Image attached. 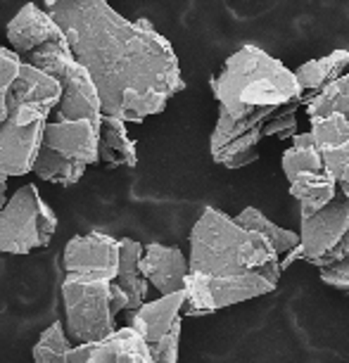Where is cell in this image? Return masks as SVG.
<instances>
[{
    "mask_svg": "<svg viewBox=\"0 0 349 363\" xmlns=\"http://www.w3.org/2000/svg\"><path fill=\"white\" fill-rule=\"evenodd\" d=\"M74 62L91 77L102 114L143 121L186 88L174 48L148 19H126L107 0H43Z\"/></svg>",
    "mask_w": 349,
    "mask_h": 363,
    "instance_id": "cell-1",
    "label": "cell"
},
{
    "mask_svg": "<svg viewBox=\"0 0 349 363\" xmlns=\"http://www.w3.org/2000/svg\"><path fill=\"white\" fill-rule=\"evenodd\" d=\"M283 276L273 247L214 207L190 230L186 301L181 316L197 318L271 294Z\"/></svg>",
    "mask_w": 349,
    "mask_h": 363,
    "instance_id": "cell-2",
    "label": "cell"
},
{
    "mask_svg": "<svg viewBox=\"0 0 349 363\" xmlns=\"http://www.w3.org/2000/svg\"><path fill=\"white\" fill-rule=\"evenodd\" d=\"M218 109L233 119L266 121L302 98L292 69L257 45L236 50L211 79Z\"/></svg>",
    "mask_w": 349,
    "mask_h": 363,
    "instance_id": "cell-3",
    "label": "cell"
},
{
    "mask_svg": "<svg viewBox=\"0 0 349 363\" xmlns=\"http://www.w3.org/2000/svg\"><path fill=\"white\" fill-rule=\"evenodd\" d=\"M98 162V124L88 119L60 121L48 116L31 174L40 181L70 188Z\"/></svg>",
    "mask_w": 349,
    "mask_h": 363,
    "instance_id": "cell-4",
    "label": "cell"
},
{
    "mask_svg": "<svg viewBox=\"0 0 349 363\" xmlns=\"http://www.w3.org/2000/svg\"><path fill=\"white\" fill-rule=\"evenodd\" d=\"M57 230V214L48 207L33 183H26L0 209V252L29 255L48 247Z\"/></svg>",
    "mask_w": 349,
    "mask_h": 363,
    "instance_id": "cell-5",
    "label": "cell"
},
{
    "mask_svg": "<svg viewBox=\"0 0 349 363\" xmlns=\"http://www.w3.org/2000/svg\"><path fill=\"white\" fill-rule=\"evenodd\" d=\"M297 259L316 269L342 264L349 259V195H338L333 202L311 214L299 216Z\"/></svg>",
    "mask_w": 349,
    "mask_h": 363,
    "instance_id": "cell-6",
    "label": "cell"
},
{
    "mask_svg": "<svg viewBox=\"0 0 349 363\" xmlns=\"http://www.w3.org/2000/svg\"><path fill=\"white\" fill-rule=\"evenodd\" d=\"M65 333L74 347L91 345L116 330L109 311V283L105 280L62 278Z\"/></svg>",
    "mask_w": 349,
    "mask_h": 363,
    "instance_id": "cell-7",
    "label": "cell"
},
{
    "mask_svg": "<svg viewBox=\"0 0 349 363\" xmlns=\"http://www.w3.org/2000/svg\"><path fill=\"white\" fill-rule=\"evenodd\" d=\"M283 174L290 183V195L299 202V216L311 214L338 197V186L323 167L311 133H297L292 147L283 152Z\"/></svg>",
    "mask_w": 349,
    "mask_h": 363,
    "instance_id": "cell-8",
    "label": "cell"
},
{
    "mask_svg": "<svg viewBox=\"0 0 349 363\" xmlns=\"http://www.w3.org/2000/svg\"><path fill=\"white\" fill-rule=\"evenodd\" d=\"M183 301H186V292H176L155 301H145L140 309L128 313L126 328L140 335L153 363H179Z\"/></svg>",
    "mask_w": 349,
    "mask_h": 363,
    "instance_id": "cell-9",
    "label": "cell"
},
{
    "mask_svg": "<svg viewBox=\"0 0 349 363\" xmlns=\"http://www.w3.org/2000/svg\"><path fill=\"white\" fill-rule=\"evenodd\" d=\"M116 266H119V240L98 230L72 238L62 255L65 278L112 283Z\"/></svg>",
    "mask_w": 349,
    "mask_h": 363,
    "instance_id": "cell-10",
    "label": "cell"
},
{
    "mask_svg": "<svg viewBox=\"0 0 349 363\" xmlns=\"http://www.w3.org/2000/svg\"><path fill=\"white\" fill-rule=\"evenodd\" d=\"M264 138V124L250 119H233L218 109L216 126L209 138V152L218 167L245 169L259 160V143Z\"/></svg>",
    "mask_w": 349,
    "mask_h": 363,
    "instance_id": "cell-11",
    "label": "cell"
},
{
    "mask_svg": "<svg viewBox=\"0 0 349 363\" xmlns=\"http://www.w3.org/2000/svg\"><path fill=\"white\" fill-rule=\"evenodd\" d=\"M10 40V50L17 55L19 60L24 55L33 52L40 45H60L70 48L62 29L55 24V19L36 3H26L15 17L5 26Z\"/></svg>",
    "mask_w": 349,
    "mask_h": 363,
    "instance_id": "cell-12",
    "label": "cell"
},
{
    "mask_svg": "<svg viewBox=\"0 0 349 363\" xmlns=\"http://www.w3.org/2000/svg\"><path fill=\"white\" fill-rule=\"evenodd\" d=\"M309 133L326 171L338 186V193L349 195V116L314 121Z\"/></svg>",
    "mask_w": 349,
    "mask_h": 363,
    "instance_id": "cell-13",
    "label": "cell"
},
{
    "mask_svg": "<svg viewBox=\"0 0 349 363\" xmlns=\"http://www.w3.org/2000/svg\"><path fill=\"white\" fill-rule=\"evenodd\" d=\"M140 271L145 276L148 285H153L160 297L176 292H186L188 278V257L176 245L150 242L143 247Z\"/></svg>",
    "mask_w": 349,
    "mask_h": 363,
    "instance_id": "cell-14",
    "label": "cell"
},
{
    "mask_svg": "<svg viewBox=\"0 0 349 363\" xmlns=\"http://www.w3.org/2000/svg\"><path fill=\"white\" fill-rule=\"evenodd\" d=\"M67 363H153V359L138 333L119 328L100 342L72 347Z\"/></svg>",
    "mask_w": 349,
    "mask_h": 363,
    "instance_id": "cell-15",
    "label": "cell"
},
{
    "mask_svg": "<svg viewBox=\"0 0 349 363\" xmlns=\"http://www.w3.org/2000/svg\"><path fill=\"white\" fill-rule=\"evenodd\" d=\"M140 255L143 245L133 238L119 240V266L112 280L114 287H119L126 297V313L140 309L148 299V280L140 271Z\"/></svg>",
    "mask_w": 349,
    "mask_h": 363,
    "instance_id": "cell-16",
    "label": "cell"
},
{
    "mask_svg": "<svg viewBox=\"0 0 349 363\" xmlns=\"http://www.w3.org/2000/svg\"><path fill=\"white\" fill-rule=\"evenodd\" d=\"M233 221L238 225L248 230H255L259 233L266 242L271 245L273 252L278 255L280 259V269L285 271L287 264H292L297 259V247H299V235L295 230H287V228H280L278 223H273L269 216H264L262 211L255 209V207H245L240 214L233 216Z\"/></svg>",
    "mask_w": 349,
    "mask_h": 363,
    "instance_id": "cell-17",
    "label": "cell"
},
{
    "mask_svg": "<svg viewBox=\"0 0 349 363\" xmlns=\"http://www.w3.org/2000/svg\"><path fill=\"white\" fill-rule=\"evenodd\" d=\"M98 162L107 167H135L138 152L135 143L128 138L126 121L102 114L98 124Z\"/></svg>",
    "mask_w": 349,
    "mask_h": 363,
    "instance_id": "cell-18",
    "label": "cell"
},
{
    "mask_svg": "<svg viewBox=\"0 0 349 363\" xmlns=\"http://www.w3.org/2000/svg\"><path fill=\"white\" fill-rule=\"evenodd\" d=\"M26 95V65L8 48H0V128L15 119Z\"/></svg>",
    "mask_w": 349,
    "mask_h": 363,
    "instance_id": "cell-19",
    "label": "cell"
},
{
    "mask_svg": "<svg viewBox=\"0 0 349 363\" xmlns=\"http://www.w3.org/2000/svg\"><path fill=\"white\" fill-rule=\"evenodd\" d=\"M347 67H349V50H333V52L323 55V57L304 62L292 74H295L302 93L316 95L323 91L326 86H331L335 79H340Z\"/></svg>",
    "mask_w": 349,
    "mask_h": 363,
    "instance_id": "cell-20",
    "label": "cell"
},
{
    "mask_svg": "<svg viewBox=\"0 0 349 363\" xmlns=\"http://www.w3.org/2000/svg\"><path fill=\"white\" fill-rule=\"evenodd\" d=\"M309 121H321L328 116H349V74H342L331 86L316 93L306 105Z\"/></svg>",
    "mask_w": 349,
    "mask_h": 363,
    "instance_id": "cell-21",
    "label": "cell"
},
{
    "mask_svg": "<svg viewBox=\"0 0 349 363\" xmlns=\"http://www.w3.org/2000/svg\"><path fill=\"white\" fill-rule=\"evenodd\" d=\"M72 342L67 337L65 325L55 320L40 333L38 342L33 345V363H67V356L72 352Z\"/></svg>",
    "mask_w": 349,
    "mask_h": 363,
    "instance_id": "cell-22",
    "label": "cell"
},
{
    "mask_svg": "<svg viewBox=\"0 0 349 363\" xmlns=\"http://www.w3.org/2000/svg\"><path fill=\"white\" fill-rule=\"evenodd\" d=\"M321 280L328 287H335L338 292L349 294V259L342 264L328 266V269H321Z\"/></svg>",
    "mask_w": 349,
    "mask_h": 363,
    "instance_id": "cell-23",
    "label": "cell"
},
{
    "mask_svg": "<svg viewBox=\"0 0 349 363\" xmlns=\"http://www.w3.org/2000/svg\"><path fill=\"white\" fill-rule=\"evenodd\" d=\"M5 200H8V178L0 174V209H3Z\"/></svg>",
    "mask_w": 349,
    "mask_h": 363,
    "instance_id": "cell-24",
    "label": "cell"
}]
</instances>
